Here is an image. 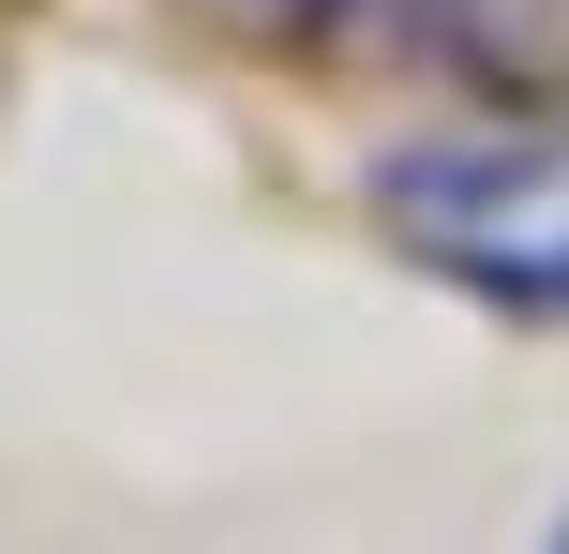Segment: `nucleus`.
<instances>
[{
  "mask_svg": "<svg viewBox=\"0 0 569 554\" xmlns=\"http://www.w3.org/2000/svg\"><path fill=\"white\" fill-rule=\"evenodd\" d=\"M435 270L525 330H569V240H435Z\"/></svg>",
  "mask_w": 569,
  "mask_h": 554,
  "instance_id": "nucleus-2",
  "label": "nucleus"
},
{
  "mask_svg": "<svg viewBox=\"0 0 569 554\" xmlns=\"http://www.w3.org/2000/svg\"><path fill=\"white\" fill-rule=\"evenodd\" d=\"M540 554H569V525H555V540H540Z\"/></svg>",
  "mask_w": 569,
  "mask_h": 554,
  "instance_id": "nucleus-4",
  "label": "nucleus"
},
{
  "mask_svg": "<svg viewBox=\"0 0 569 554\" xmlns=\"http://www.w3.org/2000/svg\"><path fill=\"white\" fill-rule=\"evenodd\" d=\"M405 30L480 120H569V0H405Z\"/></svg>",
  "mask_w": 569,
  "mask_h": 554,
  "instance_id": "nucleus-1",
  "label": "nucleus"
},
{
  "mask_svg": "<svg viewBox=\"0 0 569 554\" xmlns=\"http://www.w3.org/2000/svg\"><path fill=\"white\" fill-rule=\"evenodd\" d=\"M196 16L256 30V46H330V30H360V16H405V0H196Z\"/></svg>",
  "mask_w": 569,
  "mask_h": 554,
  "instance_id": "nucleus-3",
  "label": "nucleus"
}]
</instances>
